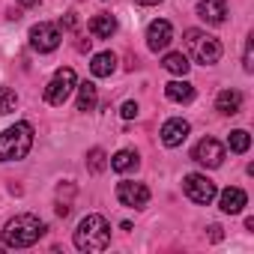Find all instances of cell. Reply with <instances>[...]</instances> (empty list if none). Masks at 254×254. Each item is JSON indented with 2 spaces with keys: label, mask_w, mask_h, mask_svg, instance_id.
<instances>
[{
  "label": "cell",
  "mask_w": 254,
  "mask_h": 254,
  "mask_svg": "<svg viewBox=\"0 0 254 254\" xmlns=\"http://www.w3.org/2000/svg\"><path fill=\"white\" fill-rule=\"evenodd\" d=\"M45 221L39 218V215H33V212H21V215H15V218H9L6 221V227H3V245L6 248H30V245H36L42 236H45Z\"/></svg>",
  "instance_id": "1"
},
{
  "label": "cell",
  "mask_w": 254,
  "mask_h": 254,
  "mask_svg": "<svg viewBox=\"0 0 254 254\" xmlns=\"http://www.w3.org/2000/svg\"><path fill=\"white\" fill-rule=\"evenodd\" d=\"M111 242V227L102 215H87L75 227V248L78 251H105Z\"/></svg>",
  "instance_id": "2"
},
{
  "label": "cell",
  "mask_w": 254,
  "mask_h": 254,
  "mask_svg": "<svg viewBox=\"0 0 254 254\" xmlns=\"http://www.w3.org/2000/svg\"><path fill=\"white\" fill-rule=\"evenodd\" d=\"M30 147H33V126L15 123L0 135V162H18L30 153Z\"/></svg>",
  "instance_id": "3"
},
{
  "label": "cell",
  "mask_w": 254,
  "mask_h": 254,
  "mask_svg": "<svg viewBox=\"0 0 254 254\" xmlns=\"http://www.w3.org/2000/svg\"><path fill=\"white\" fill-rule=\"evenodd\" d=\"M186 48L194 57V63H200V66H215L221 60V42L215 36H209L206 30H197V27L186 30Z\"/></svg>",
  "instance_id": "4"
},
{
  "label": "cell",
  "mask_w": 254,
  "mask_h": 254,
  "mask_svg": "<svg viewBox=\"0 0 254 254\" xmlns=\"http://www.w3.org/2000/svg\"><path fill=\"white\" fill-rule=\"evenodd\" d=\"M75 87H78L75 69L63 66V69H57V72H54V78L48 81V87H45V102H48V105H63V102L72 96V90H75Z\"/></svg>",
  "instance_id": "5"
},
{
  "label": "cell",
  "mask_w": 254,
  "mask_h": 254,
  "mask_svg": "<svg viewBox=\"0 0 254 254\" xmlns=\"http://www.w3.org/2000/svg\"><path fill=\"white\" fill-rule=\"evenodd\" d=\"M183 191H186V197L194 200V203H212L215 194H218L215 183H212L206 174H186V177H183Z\"/></svg>",
  "instance_id": "6"
},
{
  "label": "cell",
  "mask_w": 254,
  "mask_h": 254,
  "mask_svg": "<svg viewBox=\"0 0 254 254\" xmlns=\"http://www.w3.org/2000/svg\"><path fill=\"white\" fill-rule=\"evenodd\" d=\"M60 30H57V24H48V21H39V24H33L30 27V45L39 51V54H48V51H54L57 45H60Z\"/></svg>",
  "instance_id": "7"
},
{
  "label": "cell",
  "mask_w": 254,
  "mask_h": 254,
  "mask_svg": "<svg viewBox=\"0 0 254 254\" xmlns=\"http://www.w3.org/2000/svg\"><path fill=\"white\" fill-rule=\"evenodd\" d=\"M191 159H194L197 165H203V168H221V162H224V147H221L215 138H200V141L194 144V150H191Z\"/></svg>",
  "instance_id": "8"
},
{
  "label": "cell",
  "mask_w": 254,
  "mask_h": 254,
  "mask_svg": "<svg viewBox=\"0 0 254 254\" xmlns=\"http://www.w3.org/2000/svg\"><path fill=\"white\" fill-rule=\"evenodd\" d=\"M117 200L123 206H132V209H144L150 203V189L144 183H129V180H123L117 186Z\"/></svg>",
  "instance_id": "9"
},
{
  "label": "cell",
  "mask_w": 254,
  "mask_h": 254,
  "mask_svg": "<svg viewBox=\"0 0 254 254\" xmlns=\"http://www.w3.org/2000/svg\"><path fill=\"white\" fill-rule=\"evenodd\" d=\"M171 42H174V27H171V21H165V18L150 21V27H147V48L159 54V51H165Z\"/></svg>",
  "instance_id": "10"
},
{
  "label": "cell",
  "mask_w": 254,
  "mask_h": 254,
  "mask_svg": "<svg viewBox=\"0 0 254 254\" xmlns=\"http://www.w3.org/2000/svg\"><path fill=\"white\" fill-rule=\"evenodd\" d=\"M186 138H189V123H186L183 117H171V120L162 126V144H165V147H180Z\"/></svg>",
  "instance_id": "11"
},
{
  "label": "cell",
  "mask_w": 254,
  "mask_h": 254,
  "mask_svg": "<svg viewBox=\"0 0 254 254\" xmlns=\"http://www.w3.org/2000/svg\"><path fill=\"white\" fill-rule=\"evenodd\" d=\"M197 15L206 24L218 27V24L227 21V3H224V0H200V3H197Z\"/></svg>",
  "instance_id": "12"
},
{
  "label": "cell",
  "mask_w": 254,
  "mask_h": 254,
  "mask_svg": "<svg viewBox=\"0 0 254 254\" xmlns=\"http://www.w3.org/2000/svg\"><path fill=\"white\" fill-rule=\"evenodd\" d=\"M245 203H248V197H245L242 189H224V191L218 194V206H221V212H227V215L242 212Z\"/></svg>",
  "instance_id": "13"
},
{
  "label": "cell",
  "mask_w": 254,
  "mask_h": 254,
  "mask_svg": "<svg viewBox=\"0 0 254 254\" xmlns=\"http://www.w3.org/2000/svg\"><path fill=\"white\" fill-rule=\"evenodd\" d=\"M90 33H93L96 39H111V36L117 33V18H114L111 12H99V15H93V21H90Z\"/></svg>",
  "instance_id": "14"
},
{
  "label": "cell",
  "mask_w": 254,
  "mask_h": 254,
  "mask_svg": "<svg viewBox=\"0 0 254 254\" xmlns=\"http://www.w3.org/2000/svg\"><path fill=\"white\" fill-rule=\"evenodd\" d=\"M239 108H242V93L239 90H221L218 93V99H215V111L218 114L233 117V114H239Z\"/></svg>",
  "instance_id": "15"
},
{
  "label": "cell",
  "mask_w": 254,
  "mask_h": 254,
  "mask_svg": "<svg viewBox=\"0 0 254 254\" xmlns=\"http://www.w3.org/2000/svg\"><path fill=\"white\" fill-rule=\"evenodd\" d=\"M114 69H117V57H114L111 51L96 54V57H93V63H90V72H93L96 78H111V75H114Z\"/></svg>",
  "instance_id": "16"
},
{
  "label": "cell",
  "mask_w": 254,
  "mask_h": 254,
  "mask_svg": "<svg viewBox=\"0 0 254 254\" xmlns=\"http://www.w3.org/2000/svg\"><path fill=\"white\" fill-rule=\"evenodd\" d=\"M162 66H165L171 75H180V78H186V75H189V69H191V63H189V57H186L183 51H171V54H165Z\"/></svg>",
  "instance_id": "17"
},
{
  "label": "cell",
  "mask_w": 254,
  "mask_h": 254,
  "mask_svg": "<svg viewBox=\"0 0 254 254\" xmlns=\"http://www.w3.org/2000/svg\"><path fill=\"white\" fill-rule=\"evenodd\" d=\"M165 96L171 99V102H191L194 99V87L183 78V81H171V84H165Z\"/></svg>",
  "instance_id": "18"
},
{
  "label": "cell",
  "mask_w": 254,
  "mask_h": 254,
  "mask_svg": "<svg viewBox=\"0 0 254 254\" xmlns=\"http://www.w3.org/2000/svg\"><path fill=\"white\" fill-rule=\"evenodd\" d=\"M117 174H126V171H135L138 168V153H132V150H120V153H114L111 156V162H108Z\"/></svg>",
  "instance_id": "19"
},
{
  "label": "cell",
  "mask_w": 254,
  "mask_h": 254,
  "mask_svg": "<svg viewBox=\"0 0 254 254\" xmlns=\"http://www.w3.org/2000/svg\"><path fill=\"white\" fill-rule=\"evenodd\" d=\"M96 102H99V96H96V84H93V81L78 84V111H93Z\"/></svg>",
  "instance_id": "20"
},
{
  "label": "cell",
  "mask_w": 254,
  "mask_h": 254,
  "mask_svg": "<svg viewBox=\"0 0 254 254\" xmlns=\"http://www.w3.org/2000/svg\"><path fill=\"white\" fill-rule=\"evenodd\" d=\"M227 147H230V153H248V147H251V135H248L245 129H236V132H230Z\"/></svg>",
  "instance_id": "21"
},
{
  "label": "cell",
  "mask_w": 254,
  "mask_h": 254,
  "mask_svg": "<svg viewBox=\"0 0 254 254\" xmlns=\"http://www.w3.org/2000/svg\"><path fill=\"white\" fill-rule=\"evenodd\" d=\"M105 168H108V156H105V150L93 147V150L87 153V171H90V174H102Z\"/></svg>",
  "instance_id": "22"
},
{
  "label": "cell",
  "mask_w": 254,
  "mask_h": 254,
  "mask_svg": "<svg viewBox=\"0 0 254 254\" xmlns=\"http://www.w3.org/2000/svg\"><path fill=\"white\" fill-rule=\"evenodd\" d=\"M18 108V96L12 87H0V114H12Z\"/></svg>",
  "instance_id": "23"
},
{
  "label": "cell",
  "mask_w": 254,
  "mask_h": 254,
  "mask_svg": "<svg viewBox=\"0 0 254 254\" xmlns=\"http://www.w3.org/2000/svg\"><path fill=\"white\" fill-rule=\"evenodd\" d=\"M242 66H245V72H254V45H251V39L245 42V57H242Z\"/></svg>",
  "instance_id": "24"
},
{
  "label": "cell",
  "mask_w": 254,
  "mask_h": 254,
  "mask_svg": "<svg viewBox=\"0 0 254 254\" xmlns=\"http://www.w3.org/2000/svg\"><path fill=\"white\" fill-rule=\"evenodd\" d=\"M120 114H123L126 120H135V117H138V102H123Z\"/></svg>",
  "instance_id": "25"
},
{
  "label": "cell",
  "mask_w": 254,
  "mask_h": 254,
  "mask_svg": "<svg viewBox=\"0 0 254 254\" xmlns=\"http://www.w3.org/2000/svg\"><path fill=\"white\" fill-rule=\"evenodd\" d=\"M15 3H21V6H24V9H33V6H36V3H39V0H15Z\"/></svg>",
  "instance_id": "26"
},
{
  "label": "cell",
  "mask_w": 254,
  "mask_h": 254,
  "mask_svg": "<svg viewBox=\"0 0 254 254\" xmlns=\"http://www.w3.org/2000/svg\"><path fill=\"white\" fill-rule=\"evenodd\" d=\"M135 3H141V6H156V3H162V0H135Z\"/></svg>",
  "instance_id": "27"
}]
</instances>
